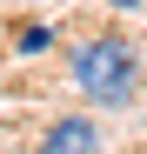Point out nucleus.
<instances>
[{
    "label": "nucleus",
    "mask_w": 147,
    "mask_h": 154,
    "mask_svg": "<svg viewBox=\"0 0 147 154\" xmlns=\"http://www.w3.org/2000/svg\"><path fill=\"white\" fill-rule=\"evenodd\" d=\"M67 81L80 87L87 107H134V94H140V54H134V40L127 34H94L80 47H67Z\"/></svg>",
    "instance_id": "obj_1"
},
{
    "label": "nucleus",
    "mask_w": 147,
    "mask_h": 154,
    "mask_svg": "<svg viewBox=\"0 0 147 154\" xmlns=\"http://www.w3.org/2000/svg\"><path fill=\"white\" fill-rule=\"evenodd\" d=\"M40 154H100V127H94V114H60V121H47Z\"/></svg>",
    "instance_id": "obj_2"
},
{
    "label": "nucleus",
    "mask_w": 147,
    "mask_h": 154,
    "mask_svg": "<svg viewBox=\"0 0 147 154\" xmlns=\"http://www.w3.org/2000/svg\"><path fill=\"white\" fill-rule=\"evenodd\" d=\"M60 34H54V20H20L14 27V54H47Z\"/></svg>",
    "instance_id": "obj_3"
},
{
    "label": "nucleus",
    "mask_w": 147,
    "mask_h": 154,
    "mask_svg": "<svg viewBox=\"0 0 147 154\" xmlns=\"http://www.w3.org/2000/svg\"><path fill=\"white\" fill-rule=\"evenodd\" d=\"M107 7H120V14H147V0H107Z\"/></svg>",
    "instance_id": "obj_4"
}]
</instances>
